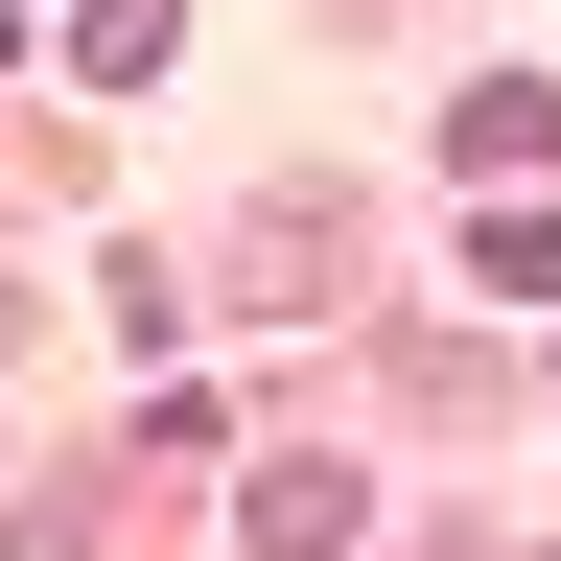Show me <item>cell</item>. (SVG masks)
Returning a JSON list of instances; mask_svg holds the SVG:
<instances>
[{"label":"cell","instance_id":"cell-1","mask_svg":"<svg viewBox=\"0 0 561 561\" xmlns=\"http://www.w3.org/2000/svg\"><path fill=\"white\" fill-rule=\"evenodd\" d=\"M445 164H468V187H538V164H561V94H538V70L445 94Z\"/></svg>","mask_w":561,"mask_h":561},{"label":"cell","instance_id":"cell-4","mask_svg":"<svg viewBox=\"0 0 561 561\" xmlns=\"http://www.w3.org/2000/svg\"><path fill=\"white\" fill-rule=\"evenodd\" d=\"M328 257H351V210H328V187H280V210H257V305H328Z\"/></svg>","mask_w":561,"mask_h":561},{"label":"cell","instance_id":"cell-2","mask_svg":"<svg viewBox=\"0 0 561 561\" xmlns=\"http://www.w3.org/2000/svg\"><path fill=\"white\" fill-rule=\"evenodd\" d=\"M351 515H375L351 468H234V538L257 561H351Z\"/></svg>","mask_w":561,"mask_h":561},{"label":"cell","instance_id":"cell-3","mask_svg":"<svg viewBox=\"0 0 561 561\" xmlns=\"http://www.w3.org/2000/svg\"><path fill=\"white\" fill-rule=\"evenodd\" d=\"M164 47H187V0H70V70H94V94H140Z\"/></svg>","mask_w":561,"mask_h":561},{"label":"cell","instance_id":"cell-6","mask_svg":"<svg viewBox=\"0 0 561 561\" xmlns=\"http://www.w3.org/2000/svg\"><path fill=\"white\" fill-rule=\"evenodd\" d=\"M0 351H24V280H0Z\"/></svg>","mask_w":561,"mask_h":561},{"label":"cell","instance_id":"cell-5","mask_svg":"<svg viewBox=\"0 0 561 561\" xmlns=\"http://www.w3.org/2000/svg\"><path fill=\"white\" fill-rule=\"evenodd\" d=\"M468 280L491 305H561V210H468Z\"/></svg>","mask_w":561,"mask_h":561}]
</instances>
